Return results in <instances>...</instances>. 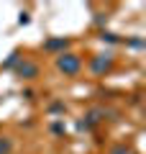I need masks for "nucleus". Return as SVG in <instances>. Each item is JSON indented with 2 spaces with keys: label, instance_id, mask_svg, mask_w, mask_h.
<instances>
[{
  "label": "nucleus",
  "instance_id": "2",
  "mask_svg": "<svg viewBox=\"0 0 146 154\" xmlns=\"http://www.w3.org/2000/svg\"><path fill=\"white\" fill-rule=\"evenodd\" d=\"M16 72H18L21 77H36V75H38V67H36V64H31V62H21Z\"/></svg>",
  "mask_w": 146,
  "mask_h": 154
},
{
  "label": "nucleus",
  "instance_id": "3",
  "mask_svg": "<svg viewBox=\"0 0 146 154\" xmlns=\"http://www.w3.org/2000/svg\"><path fill=\"white\" fill-rule=\"evenodd\" d=\"M108 67H110V59H105V57H97V59H92V72H97V75H100L103 69H108Z\"/></svg>",
  "mask_w": 146,
  "mask_h": 154
},
{
  "label": "nucleus",
  "instance_id": "5",
  "mask_svg": "<svg viewBox=\"0 0 146 154\" xmlns=\"http://www.w3.org/2000/svg\"><path fill=\"white\" fill-rule=\"evenodd\" d=\"M8 149H11V141L8 139H0V154H5Z\"/></svg>",
  "mask_w": 146,
  "mask_h": 154
},
{
  "label": "nucleus",
  "instance_id": "4",
  "mask_svg": "<svg viewBox=\"0 0 146 154\" xmlns=\"http://www.w3.org/2000/svg\"><path fill=\"white\" fill-rule=\"evenodd\" d=\"M44 46H46V49H64L67 41H64V38H51V41H46Z\"/></svg>",
  "mask_w": 146,
  "mask_h": 154
},
{
  "label": "nucleus",
  "instance_id": "6",
  "mask_svg": "<svg viewBox=\"0 0 146 154\" xmlns=\"http://www.w3.org/2000/svg\"><path fill=\"white\" fill-rule=\"evenodd\" d=\"M113 154H126V146H118V149H113Z\"/></svg>",
  "mask_w": 146,
  "mask_h": 154
},
{
  "label": "nucleus",
  "instance_id": "1",
  "mask_svg": "<svg viewBox=\"0 0 146 154\" xmlns=\"http://www.w3.org/2000/svg\"><path fill=\"white\" fill-rule=\"evenodd\" d=\"M56 67H59L64 75H77L80 67H82V62H80L77 54H62L59 59H56Z\"/></svg>",
  "mask_w": 146,
  "mask_h": 154
}]
</instances>
